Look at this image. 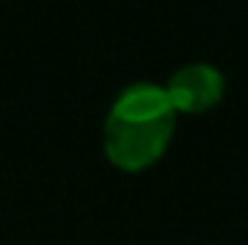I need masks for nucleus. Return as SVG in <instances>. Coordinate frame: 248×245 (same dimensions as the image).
<instances>
[{"label":"nucleus","instance_id":"f03ea898","mask_svg":"<svg viewBox=\"0 0 248 245\" xmlns=\"http://www.w3.org/2000/svg\"><path fill=\"white\" fill-rule=\"evenodd\" d=\"M165 92L176 110V116H199L214 110L225 95V78L211 63H187L170 75Z\"/></svg>","mask_w":248,"mask_h":245},{"label":"nucleus","instance_id":"f257e3e1","mask_svg":"<svg viewBox=\"0 0 248 245\" xmlns=\"http://www.w3.org/2000/svg\"><path fill=\"white\" fill-rule=\"evenodd\" d=\"M176 127V110L165 87L136 81L124 87L104 119V156L124 173H141L156 165Z\"/></svg>","mask_w":248,"mask_h":245}]
</instances>
